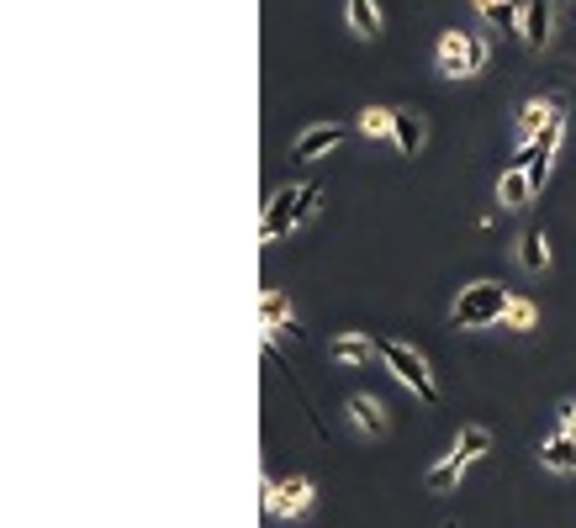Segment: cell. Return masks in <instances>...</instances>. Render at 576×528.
Masks as SVG:
<instances>
[{
	"label": "cell",
	"instance_id": "obj_4",
	"mask_svg": "<svg viewBox=\"0 0 576 528\" xmlns=\"http://www.w3.org/2000/svg\"><path fill=\"white\" fill-rule=\"evenodd\" d=\"M487 59H492V43L481 32H444L439 53H434V69L444 80H471V74L487 69Z\"/></svg>",
	"mask_w": 576,
	"mask_h": 528
},
{
	"label": "cell",
	"instance_id": "obj_13",
	"mask_svg": "<svg viewBox=\"0 0 576 528\" xmlns=\"http://www.w3.org/2000/svg\"><path fill=\"white\" fill-rule=\"evenodd\" d=\"M259 317H265V333H291V338H302V328H296V317H291V301L281 291H265L259 296Z\"/></svg>",
	"mask_w": 576,
	"mask_h": 528
},
{
	"label": "cell",
	"instance_id": "obj_6",
	"mask_svg": "<svg viewBox=\"0 0 576 528\" xmlns=\"http://www.w3.org/2000/svg\"><path fill=\"white\" fill-rule=\"evenodd\" d=\"M318 486L312 476H281V481H265V513L270 518H307Z\"/></svg>",
	"mask_w": 576,
	"mask_h": 528
},
{
	"label": "cell",
	"instance_id": "obj_5",
	"mask_svg": "<svg viewBox=\"0 0 576 528\" xmlns=\"http://www.w3.org/2000/svg\"><path fill=\"white\" fill-rule=\"evenodd\" d=\"M561 138H566V101H555L550 122L534 132V138L518 143V154H513V164H524V169H529L534 191H545V180H550V159H555V148H561Z\"/></svg>",
	"mask_w": 576,
	"mask_h": 528
},
{
	"label": "cell",
	"instance_id": "obj_8",
	"mask_svg": "<svg viewBox=\"0 0 576 528\" xmlns=\"http://www.w3.org/2000/svg\"><path fill=\"white\" fill-rule=\"evenodd\" d=\"M450 455H455V465H460V470H471L481 455H492V428H481V423H466V428L455 433Z\"/></svg>",
	"mask_w": 576,
	"mask_h": 528
},
{
	"label": "cell",
	"instance_id": "obj_21",
	"mask_svg": "<svg viewBox=\"0 0 576 528\" xmlns=\"http://www.w3.org/2000/svg\"><path fill=\"white\" fill-rule=\"evenodd\" d=\"M550 111H555V101L545 106V101H524V111H518V138H534L545 122H550Z\"/></svg>",
	"mask_w": 576,
	"mask_h": 528
},
{
	"label": "cell",
	"instance_id": "obj_20",
	"mask_svg": "<svg viewBox=\"0 0 576 528\" xmlns=\"http://www.w3.org/2000/svg\"><path fill=\"white\" fill-rule=\"evenodd\" d=\"M534 323H540V312H534V301L513 296V301H508V312H503V328H508V333H529Z\"/></svg>",
	"mask_w": 576,
	"mask_h": 528
},
{
	"label": "cell",
	"instance_id": "obj_10",
	"mask_svg": "<svg viewBox=\"0 0 576 528\" xmlns=\"http://www.w3.org/2000/svg\"><path fill=\"white\" fill-rule=\"evenodd\" d=\"M540 460L545 470H555V476H576V433H550V439L540 444Z\"/></svg>",
	"mask_w": 576,
	"mask_h": 528
},
{
	"label": "cell",
	"instance_id": "obj_23",
	"mask_svg": "<svg viewBox=\"0 0 576 528\" xmlns=\"http://www.w3.org/2000/svg\"><path fill=\"white\" fill-rule=\"evenodd\" d=\"M561 428H566V433H576V402H566V407H561Z\"/></svg>",
	"mask_w": 576,
	"mask_h": 528
},
{
	"label": "cell",
	"instance_id": "obj_19",
	"mask_svg": "<svg viewBox=\"0 0 576 528\" xmlns=\"http://www.w3.org/2000/svg\"><path fill=\"white\" fill-rule=\"evenodd\" d=\"M355 127L365 132L370 143H376V138H392V127H397V111H386V106H365Z\"/></svg>",
	"mask_w": 576,
	"mask_h": 528
},
{
	"label": "cell",
	"instance_id": "obj_1",
	"mask_svg": "<svg viewBox=\"0 0 576 528\" xmlns=\"http://www.w3.org/2000/svg\"><path fill=\"white\" fill-rule=\"evenodd\" d=\"M318 206H323V185H286V191H275L265 201V217H259V243L291 238L302 222L318 217Z\"/></svg>",
	"mask_w": 576,
	"mask_h": 528
},
{
	"label": "cell",
	"instance_id": "obj_3",
	"mask_svg": "<svg viewBox=\"0 0 576 528\" xmlns=\"http://www.w3.org/2000/svg\"><path fill=\"white\" fill-rule=\"evenodd\" d=\"M513 291L508 286H492V280H471V286H460L455 307H450V328H497L508 312Z\"/></svg>",
	"mask_w": 576,
	"mask_h": 528
},
{
	"label": "cell",
	"instance_id": "obj_18",
	"mask_svg": "<svg viewBox=\"0 0 576 528\" xmlns=\"http://www.w3.org/2000/svg\"><path fill=\"white\" fill-rule=\"evenodd\" d=\"M518 264H524V270H545V264H550V243H545V228H529L524 238H518Z\"/></svg>",
	"mask_w": 576,
	"mask_h": 528
},
{
	"label": "cell",
	"instance_id": "obj_24",
	"mask_svg": "<svg viewBox=\"0 0 576 528\" xmlns=\"http://www.w3.org/2000/svg\"><path fill=\"white\" fill-rule=\"evenodd\" d=\"M571 6H576V0H571Z\"/></svg>",
	"mask_w": 576,
	"mask_h": 528
},
{
	"label": "cell",
	"instance_id": "obj_7",
	"mask_svg": "<svg viewBox=\"0 0 576 528\" xmlns=\"http://www.w3.org/2000/svg\"><path fill=\"white\" fill-rule=\"evenodd\" d=\"M344 143V127H328V122H318V127H307L302 138L291 143V159H323V154H333V148Z\"/></svg>",
	"mask_w": 576,
	"mask_h": 528
},
{
	"label": "cell",
	"instance_id": "obj_15",
	"mask_svg": "<svg viewBox=\"0 0 576 528\" xmlns=\"http://www.w3.org/2000/svg\"><path fill=\"white\" fill-rule=\"evenodd\" d=\"M392 138H397V154L402 159H418V148H423V117H418V111H397Z\"/></svg>",
	"mask_w": 576,
	"mask_h": 528
},
{
	"label": "cell",
	"instance_id": "obj_22",
	"mask_svg": "<svg viewBox=\"0 0 576 528\" xmlns=\"http://www.w3.org/2000/svg\"><path fill=\"white\" fill-rule=\"evenodd\" d=\"M460 476H466V470L455 465V455H444V460L429 470V492H455V486H460Z\"/></svg>",
	"mask_w": 576,
	"mask_h": 528
},
{
	"label": "cell",
	"instance_id": "obj_17",
	"mask_svg": "<svg viewBox=\"0 0 576 528\" xmlns=\"http://www.w3.org/2000/svg\"><path fill=\"white\" fill-rule=\"evenodd\" d=\"M344 16H349V32H355V37H376L381 32L376 0H344Z\"/></svg>",
	"mask_w": 576,
	"mask_h": 528
},
{
	"label": "cell",
	"instance_id": "obj_12",
	"mask_svg": "<svg viewBox=\"0 0 576 528\" xmlns=\"http://www.w3.org/2000/svg\"><path fill=\"white\" fill-rule=\"evenodd\" d=\"M534 196H540V191H534L529 169H524V164H508V169H503V180H497V201H503L508 212H513V206H529Z\"/></svg>",
	"mask_w": 576,
	"mask_h": 528
},
{
	"label": "cell",
	"instance_id": "obj_14",
	"mask_svg": "<svg viewBox=\"0 0 576 528\" xmlns=\"http://www.w3.org/2000/svg\"><path fill=\"white\" fill-rule=\"evenodd\" d=\"M333 360H339V365H365V360H376V338H365V333H339V338H333Z\"/></svg>",
	"mask_w": 576,
	"mask_h": 528
},
{
	"label": "cell",
	"instance_id": "obj_2",
	"mask_svg": "<svg viewBox=\"0 0 576 528\" xmlns=\"http://www.w3.org/2000/svg\"><path fill=\"white\" fill-rule=\"evenodd\" d=\"M376 354H381V365L392 370L423 407H439V381H434L429 360H423L413 344H402V338H376Z\"/></svg>",
	"mask_w": 576,
	"mask_h": 528
},
{
	"label": "cell",
	"instance_id": "obj_9",
	"mask_svg": "<svg viewBox=\"0 0 576 528\" xmlns=\"http://www.w3.org/2000/svg\"><path fill=\"white\" fill-rule=\"evenodd\" d=\"M518 32L534 53H545L550 43V0H524V16H518Z\"/></svg>",
	"mask_w": 576,
	"mask_h": 528
},
{
	"label": "cell",
	"instance_id": "obj_16",
	"mask_svg": "<svg viewBox=\"0 0 576 528\" xmlns=\"http://www.w3.org/2000/svg\"><path fill=\"white\" fill-rule=\"evenodd\" d=\"M481 22H492L497 32H518V16H524V6L518 0H476Z\"/></svg>",
	"mask_w": 576,
	"mask_h": 528
},
{
	"label": "cell",
	"instance_id": "obj_11",
	"mask_svg": "<svg viewBox=\"0 0 576 528\" xmlns=\"http://www.w3.org/2000/svg\"><path fill=\"white\" fill-rule=\"evenodd\" d=\"M349 423H355L365 439H381V433H386V407L376 402V396L355 391V396H349Z\"/></svg>",
	"mask_w": 576,
	"mask_h": 528
}]
</instances>
